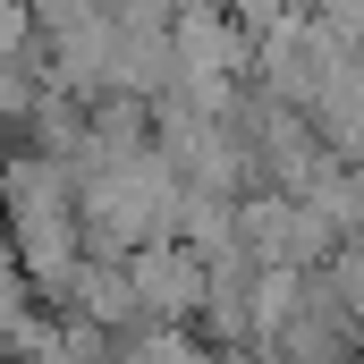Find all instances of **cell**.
I'll use <instances>...</instances> for the list:
<instances>
[{"label":"cell","mask_w":364,"mask_h":364,"mask_svg":"<svg viewBox=\"0 0 364 364\" xmlns=\"http://www.w3.org/2000/svg\"><path fill=\"white\" fill-rule=\"evenodd\" d=\"M0 255L34 296H60L68 272L85 263V229H77V170L51 153L9 144L0 153Z\"/></svg>","instance_id":"obj_1"},{"label":"cell","mask_w":364,"mask_h":364,"mask_svg":"<svg viewBox=\"0 0 364 364\" xmlns=\"http://www.w3.org/2000/svg\"><path fill=\"white\" fill-rule=\"evenodd\" d=\"M77 229L93 255H136L178 229V178L153 144L136 153H85L77 161Z\"/></svg>","instance_id":"obj_2"},{"label":"cell","mask_w":364,"mask_h":364,"mask_svg":"<svg viewBox=\"0 0 364 364\" xmlns=\"http://www.w3.org/2000/svg\"><path fill=\"white\" fill-rule=\"evenodd\" d=\"M119 263H127L136 322H144V331H186V322H203V255H195V246L161 237V246L119 255Z\"/></svg>","instance_id":"obj_3"},{"label":"cell","mask_w":364,"mask_h":364,"mask_svg":"<svg viewBox=\"0 0 364 364\" xmlns=\"http://www.w3.org/2000/svg\"><path fill=\"white\" fill-rule=\"evenodd\" d=\"M322 288H331V305L348 314V331L364 339V237H339V246L322 255Z\"/></svg>","instance_id":"obj_4"}]
</instances>
